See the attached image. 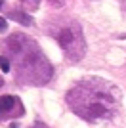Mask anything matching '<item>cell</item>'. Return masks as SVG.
<instances>
[{
	"mask_svg": "<svg viewBox=\"0 0 126 128\" xmlns=\"http://www.w3.org/2000/svg\"><path fill=\"white\" fill-rule=\"evenodd\" d=\"M0 69L4 71V73H10L12 71V63L4 58V56H0Z\"/></svg>",
	"mask_w": 126,
	"mask_h": 128,
	"instance_id": "6",
	"label": "cell"
},
{
	"mask_svg": "<svg viewBox=\"0 0 126 128\" xmlns=\"http://www.w3.org/2000/svg\"><path fill=\"white\" fill-rule=\"evenodd\" d=\"M6 27H8L6 19H4V17H0V32H2V31H6Z\"/></svg>",
	"mask_w": 126,
	"mask_h": 128,
	"instance_id": "8",
	"label": "cell"
},
{
	"mask_svg": "<svg viewBox=\"0 0 126 128\" xmlns=\"http://www.w3.org/2000/svg\"><path fill=\"white\" fill-rule=\"evenodd\" d=\"M2 84H4V78H2V76H0V86H2Z\"/></svg>",
	"mask_w": 126,
	"mask_h": 128,
	"instance_id": "11",
	"label": "cell"
},
{
	"mask_svg": "<svg viewBox=\"0 0 126 128\" xmlns=\"http://www.w3.org/2000/svg\"><path fill=\"white\" fill-rule=\"evenodd\" d=\"M122 4H124V8H126V0H122Z\"/></svg>",
	"mask_w": 126,
	"mask_h": 128,
	"instance_id": "13",
	"label": "cell"
},
{
	"mask_svg": "<svg viewBox=\"0 0 126 128\" xmlns=\"http://www.w3.org/2000/svg\"><path fill=\"white\" fill-rule=\"evenodd\" d=\"M50 2H52L54 6H61L63 4V0H50Z\"/></svg>",
	"mask_w": 126,
	"mask_h": 128,
	"instance_id": "9",
	"label": "cell"
},
{
	"mask_svg": "<svg viewBox=\"0 0 126 128\" xmlns=\"http://www.w3.org/2000/svg\"><path fill=\"white\" fill-rule=\"evenodd\" d=\"M6 50L14 58L17 75L25 84H46L50 80L52 67L34 40L16 32L6 40Z\"/></svg>",
	"mask_w": 126,
	"mask_h": 128,
	"instance_id": "2",
	"label": "cell"
},
{
	"mask_svg": "<svg viewBox=\"0 0 126 128\" xmlns=\"http://www.w3.org/2000/svg\"><path fill=\"white\" fill-rule=\"evenodd\" d=\"M2 4H4V0H0V8H2Z\"/></svg>",
	"mask_w": 126,
	"mask_h": 128,
	"instance_id": "12",
	"label": "cell"
},
{
	"mask_svg": "<svg viewBox=\"0 0 126 128\" xmlns=\"http://www.w3.org/2000/svg\"><path fill=\"white\" fill-rule=\"evenodd\" d=\"M58 23V29H52V36L59 42V46L63 48V54L67 56V59L71 61H80L86 54V40H84L82 29L76 21H67V23Z\"/></svg>",
	"mask_w": 126,
	"mask_h": 128,
	"instance_id": "3",
	"label": "cell"
},
{
	"mask_svg": "<svg viewBox=\"0 0 126 128\" xmlns=\"http://www.w3.org/2000/svg\"><path fill=\"white\" fill-rule=\"evenodd\" d=\"M10 128H19V124H16V122H12V124H10Z\"/></svg>",
	"mask_w": 126,
	"mask_h": 128,
	"instance_id": "10",
	"label": "cell"
},
{
	"mask_svg": "<svg viewBox=\"0 0 126 128\" xmlns=\"http://www.w3.org/2000/svg\"><path fill=\"white\" fill-rule=\"evenodd\" d=\"M10 17H14V19H16V21H19L21 25H32V17L29 16V14L19 12V10H12V12H10Z\"/></svg>",
	"mask_w": 126,
	"mask_h": 128,
	"instance_id": "4",
	"label": "cell"
},
{
	"mask_svg": "<svg viewBox=\"0 0 126 128\" xmlns=\"http://www.w3.org/2000/svg\"><path fill=\"white\" fill-rule=\"evenodd\" d=\"M14 103H16L14 96H2L0 98V109L2 111H10L12 107H14Z\"/></svg>",
	"mask_w": 126,
	"mask_h": 128,
	"instance_id": "5",
	"label": "cell"
},
{
	"mask_svg": "<svg viewBox=\"0 0 126 128\" xmlns=\"http://www.w3.org/2000/svg\"><path fill=\"white\" fill-rule=\"evenodd\" d=\"M0 111H2V109H0Z\"/></svg>",
	"mask_w": 126,
	"mask_h": 128,
	"instance_id": "14",
	"label": "cell"
},
{
	"mask_svg": "<svg viewBox=\"0 0 126 128\" xmlns=\"http://www.w3.org/2000/svg\"><path fill=\"white\" fill-rule=\"evenodd\" d=\"M120 90L100 76L82 78L67 94V103L73 113L90 122L113 118L120 107Z\"/></svg>",
	"mask_w": 126,
	"mask_h": 128,
	"instance_id": "1",
	"label": "cell"
},
{
	"mask_svg": "<svg viewBox=\"0 0 126 128\" xmlns=\"http://www.w3.org/2000/svg\"><path fill=\"white\" fill-rule=\"evenodd\" d=\"M23 4H31L32 8H38V4H40V0H21Z\"/></svg>",
	"mask_w": 126,
	"mask_h": 128,
	"instance_id": "7",
	"label": "cell"
}]
</instances>
